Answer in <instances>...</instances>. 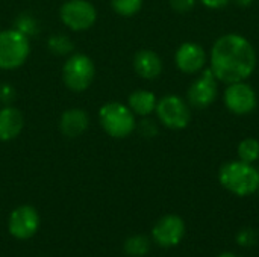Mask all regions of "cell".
Listing matches in <instances>:
<instances>
[{"label": "cell", "mask_w": 259, "mask_h": 257, "mask_svg": "<svg viewBox=\"0 0 259 257\" xmlns=\"http://www.w3.org/2000/svg\"><path fill=\"white\" fill-rule=\"evenodd\" d=\"M219 82L226 85L244 82L256 68V52L252 42L240 33L217 38L211 48V67Z\"/></svg>", "instance_id": "1"}, {"label": "cell", "mask_w": 259, "mask_h": 257, "mask_svg": "<svg viewBox=\"0 0 259 257\" xmlns=\"http://www.w3.org/2000/svg\"><path fill=\"white\" fill-rule=\"evenodd\" d=\"M219 180L229 192L238 197H247L259 189V170L243 161H231L222 165Z\"/></svg>", "instance_id": "2"}, {"label": "cell", "mask_w": 259, "mask_h": 257, "mask_svg": "<svg viewBox=\"0 0 259 257\" xmlns=\"http://www.w3.org/2000/svg\"><path fill=\"white\" fill-rule=\"evenodd\" d=\"M99 121L105 133L115 139H124L137 129L135 114L118 101L105 103L99 111Z\"/></svg>", "instance_id": "3"}, {"label": "cell", "mask_w": 259, "mask_h": 257, "mask_svg": "<svg viewBox=\"0 0 259 257\" xmlns=\"http://www.w3.org/2000/svg\"><path fill=\"white\" fill-rule=\"evenodd\" d=\"M30 55L29 36L20 30H0V70H17L27 61Z\"/></svg>", "instance_id": "4"}, {"label": "cell", "mask_w": 259, "mask_h": 257, "mask_svg": "<svg viewBox=\"0 0 259 257\" xmlns=\"http://www.w3.org/2000/svg\"><path fill=\"white\" fill-rule=\"evenodd\" d=\"M96 79V65L83 53L71 55L62 67V82L74 92L87 91Z\"/></svg>", "instance_id": "5"}, {"label": "cell", "mask_w": 259, "mask_h": 257, "mask_svg": "<svg viewBox=\"0 0 259 257\" xmlns=\"http://www.w3.org/2000/svg\"><path fill=\"white\" fill-rule=\"evenodd\" d=\"M155 112L159 123L171 130L185 129L191 120V111L188 101L176 94H168L159 98Z\"/></svg>", "instance_id": "6"}, {"label": "cell", "mask_w": 259, "mask_h": 257, "mask_svg": "<svg viewBox=\"0 0 259 257\" xmlns=\"http://www.w3.org/2000/svg\"><path fill=\"white\" fill-rule=\"evenodd\" d=\"M61 21L74 32H83L97 21V9L88 0H67L59 9Z\"/></svg>", "instance_id": "7"}, {"label": "cell", "mask_w": 259, "mask_h": 257, "mask_svg": "<svg viewBox=\"0 0 259 257\" xmlns=\"http://www.w3.org/2000/svg\"><path fill=\"white\" fill-rule=\"evenodd\" d=\"M41 226L38 211L30 204L15 208L8 218V232L17 241H27L36 235Z\"/></svg>", "instance_id": "8"}, {"label": "cell", "mask_w": 259, "mask_h": 257, "mask_svg": "<svg viewBox=\"0 0 259 257\" xmlns=\"http://www.w3.org/2000/svg\"><path fill=\"white\" fill-rule=\"evenodd\" d=\"M223 101L229 112L235 115H249L258 106V95L249 83L235 82L228 85Z\"/></svg>", "instance_id": "9"}, {"label": "cell", "mask_w": 259, "mask_h": 257, "mask_svg": "<svg viewBox=\"0 0 259 257\" xmlns=\"http://www.w3.org/2000/svg\"><path fill=\"white\" fill-rule=\"evenodd\" d=\"M219 95V80L211 68L202 70V74L190 85L187 91V101L197 109L211 106Z\"/></svg>", "instance_id": "10"}, {"label": "cell", "mask_w": 259, "mask_h": 257, "mask_svg": "<svg viewBox=\"0 0 259 257\" xmlns=\"http://www.w3.org/2000/svg\"><path fill=\"white\" fill-rule=\"evenodd\" d=\"M185 235V223L178 215H165L152 229V239L164 248L178 245Z\"/></svg>", "instance_id": "11"}, {"label": "cell", "mask_w": 259, "mask_h": 257, "mask_svg": "<svg viewBox=\"0 0 259 257\" xmlns=\"http://www.w3.org/2000/svg\"><path fill=\"white\" fill-rule=\"evenodd\" d=\"M176 67L185 74H196L205 68L206 53L197 42H184L179 45L175 55Z\"/></svg>", "instance_id": "12"}, {"label": "cell", "mask_w": 259, "mask_h": 257, "mask_svg": "<svg viewBox=\"0 0 259 257\" xmlns=\"http://www.w3.org/2000/svg\"><path fill=\"white\" fill-rule=\"evenodd\" d=\"M134 70L141 79L155 80L162 73V59L153 50H138L134 56Z\"/></svg>", "instance_id": "13"}, {"label": "cell", "mask_w": 259, "mask_h": 257, "mask_svg": "<svg viewBox=\"0 0 259 257\" xmlns=\"http://www.w3.org/2000/svg\"><path fill=\"white\" fill-rule=\"evenodd\" d=\"M90 126L88 114L80 108H71L62 112L59 118V130L67 138H79Z\"/></svg>", "instance_id": "14"}, {"label": "cell", "mask_w": 259, "mask_h": 257, "mask_svg": "<svg viewBox=\"0 0 259 257\" xmlns=\"http://www.w3.org/2000/svg\"><path fill=\"white\" fill-rule=\"evenodd\" d=\"M23 129L24 117L17 108L6 105L0 109V142H9L15 139Z\"/></svg>", "instance_id": "15"}, {"label": "cell", "mask_w": 259, "mask_h": 257, "mask_svg": "<svg viewBox=\"0 0 259 257\" xmlns=\"http://www.w3.org/2000/svg\"><path fill=\"white\" fill-rule=\"evenodd\" d=\"M156 103H158L156 95L147 89H137L127 98L129 109L140 117H149L150 114H153L156 109Z\"/></svg>", "instance_id": "16"}, {"label": "cell", "mask_w": 259, "mask_h": 257, "mask_svg": "<svg viewBox=\"0 0 259 257\" xmlns=\"http://www.w3.org/2000/svg\"><path fill=\"white\" fill-rule=\"evenodd\" d=\"M124 253L131 257L146 256L150 250V239L144 235H134L124 241Z\"/></svg>", "instance_id": "17"}, {"label": "cell", "mask_w": 259, "mask_h": 257, "mask_svg": "<svg viewBox=\"0 0 259 257\" xmlns=\"http://www.w3.org/2000/svg\"><path fill=\"white\" fill-rule=\"evenodd\" d=\"M238 158L243 162L253 164L259 161V141L255 138H246L238 145Z\"/></svg>", "instance_id": "18"}, {"label": "cell", "mask_w": 259, "mask_h": 257, "mask_svg": "<svg viewBox=\"0 0 259 257\" xmlns=\"http://www.w3.org/2000/svg\"><path fill=\"white\" fill-rule=\"evenodd\" d=\"M47 47L52 53L55 55H59V56H64V55H68L73 52L74 48V44L73 41L67 36V35H62V33H56V35H52L47 41Z\"/></svg>", "instance_id": "19"}, {"label": "cell", "mask_w": 259, "mask_h": 257, "mask_svg": "<svg viewBox=\"0 0 259 257\" xmlns=\"http://www.w3.org/2000/svg\"><path fill=\"white\" fill-rule=\"evenodd\" d=\"M112 9L121 17H134L143 8V0H111Z\"/></svg>", "instance_id": "20"}, {"label": "cell", "mask_w": 259, "mask_h": 257, "mask_svg": "<svg viewBox=\"0 0 259 257\" xmlns=\"http://www.w3.org/2000/svg\"><path fill=\"white\" fill-rule=\"evenodd\" d=\"M15 29L20 30L21 33H24L26 36H29V35H32V33L36 32V23H35V20L32 17L23 14L15 21Z\"/></svg>", "instance_id": "21"}, {"label": "cell", "mask_w": 259, "mask_h": 257, "mask_svg": "<svg viewBox=\"0 0 259 257\" xmlns=\"http://www.w3.org/2000/svg\"><path fill=\"white\" fill-rule=\"evenodd\" d=\"M138 130H140V133H141L144 138H155V136L158 135V132H159L156 121L149 120V118H144V120L140 123Z\"/></svg>", "instance_id": "22"}, {"label": "cell", "mask_w": 259, "mask_h": 257, "mask_svg": "<svg viewBox=\"0 0 259 257\" xmlns=\"http://www.w3.org/2000/svg\"><path fill=\"white\" fill-rule=\"evenodd\" d=\"M237 242L243 247H250L256 242V233L252 229H244L238 233Z\"/></svg>", "instance_id": "23"}, {"label": "cell", "mask_w": 259, "mask_h": 257, "mask_svg": "<svg viewBox=\"0 0 259 257\" xmlns=\"http://www.w3.org/2000/svg\"><path fill=\"white\" fill-rule=\"evenodd\" d=\"M168 2L173 11L179 14H185V12H190L196 6L197 0H168Z\"/></svg>", "instance_id": "24"}, {"label": "cell", "mask_w": 259, "mask_h": 257, "mask_svg": "<svg viewBox=\"0 0 259 257\" xmlns=\"http://www.w3.org/2000/svg\"><path fill=\"white\" fill-rule=\"evenodd\" d=\"M14 97H15V89L11 85H8V83L0 85V101L2 103L11 105L14 101Z\"/></svg>", "instance_id": "25"}, {"label": "cell", "mask_w": 259, "mask_h": 257, "mask_svg": "<svg viewBox=\"0 0 259 257\" xmlns=\"http://www.w3.org/2000/svg\"><path fill=\"white\" fill-rule=\"evenodd\" d=\"M197 2H200L203 6H206L209 9H222L225 6H228V3L231 0H197Z\"/></svg>", "instance_id": "26"}, {"label": "cell", "mask_w": 259, "mask_h": 257, "mask_svg": "<svg viewBox=\"0 0 259 257\" xmlns=\"http://www.w3.org/2000/svg\"><path fill=\"white\" fill-rule=\"evenodd\" d=\"M253 2L255 0H234V3L238 5V6H241V8H249Z\"/></svg>", "instance_id": "27"}, {"label": "cell", "mask_w": 259, "mask_h": 257, "mask_svg": "<svg viewBox=\"0 0 259 257\" xmlns=\"http://www.w3.org/2000/svg\"><path fill=\"white\" fill-rule=\"evenodd\" d=\"M219 257H240V256H237V254H234V253H223V254H220Z\"/></svg>", "instance_id": "28"}, {"label": "cell", "mask_w": 259, "mask_h": 257, "mask_svg": "<svg viewBox=\"0 0 259 257\" xmlns=\"http://www.w3.org/2000/svg\"><path fill=\"white\" fill-rule=\"evenodd\" d=\"M258 191H259V189H258Z\"/></svg>", "instance_id": "29"}]
</instances>
